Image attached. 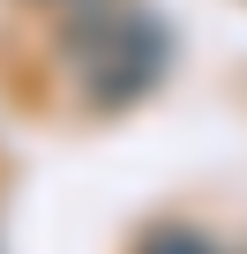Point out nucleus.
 <instances>
[{"label": "nucleus", "instance_id": "1", "mask_svg": "<svg viewBox=\"0 0 247 254\" xmlns=\"http://www.w3.org/2000/svg\"><path fill=\"white\" fill-rule=\"evenodd\" d=\"M158 67H165V45H158V30L143 15H112L105 8V15H82L68 30V75H75L82 105H97V112L135 105L158 82Z\"/></svg>", "mask_w": 247, "mask_h": 254}, {"label": "nucleus", "instance_id": "2", "mask_svg": "<svg viewBox=\"0 0 247 254\" xmlns=\"http://www.w3.org/2000/svg\"><path fill=\"white\" fill-rule=\"evenodd\" d=\"M135 254H217V239L195 232V224H150L135 239Z\"/></svg>", "mask_w": 247, "mask_h": 254}]
</instances>
